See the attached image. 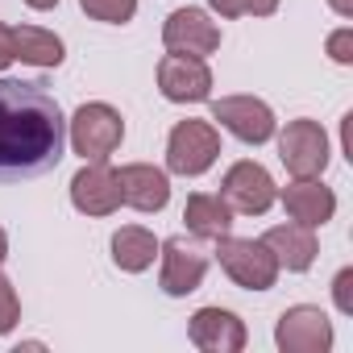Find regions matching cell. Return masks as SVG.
Masks as SVG:
<instances>
[{"label": "cell", "mask_w": 353, "mask_h": 353, "mask_svg": "<svg viewBox=\"0 0 353 353\" xmlns=\"http://www.w3.org/2000/svg\"><path fill=\"white\" fill-rule=\"evenodd\" d=\"M67 121L42 83L0 79V183H21L63 162Z\"/></svg>", "instance_id": "cell-1"}, {"label": "cell", "mask_w": 353, "mask_h": 353, "mask_svg": "<svg viewBox=\"0 0 353 353\" xmlns=\"http://www.w3.org/2000/svg\"><path fill=\"white\" fill-rule=\"evenodd\" d=\"M71 150L83 158V162H108V154L121 145L125 137V117L104 104V100H92V104H79L75 117H71Z\"/></svg>", "instance_id": "cell-2"}, {"label": "cell", "mask_w": 353, "mask_h": 353, "mask_svg": "<svg viewBox=\"0 0 353 353\" xmlns=\"http://www.w3.org/2000/svg\"><path fill=\"white\" fill-rule=\"evenodd\" d=\"M216 262L245 291H270L274 279H279V262H274V254L266 250L262 237L258 241L254 237H233V233L216 237Z\"/></svg>", "instance_id": "cell-3"}, {"label": "cell", "mask_w": 353, "mask_h": 353, "mask_svg": "<svg viewBox=\"0 0 353 353\" xmlns=\"http://www.w3.org/2000/svg\"><path fill=\"white\" fill-rule=\"evenodd\" d=\"M221 158V133L212 121H179L166 137V170L196 179Z\"/></svg>", "instance_id": "cell-4"}, {"label": "cell", "mask_w": 353, "mask_h": 353, "mask_svg": "<svg viewBox=\"0 0 353 353\" xmlns=\"http://www.w3.org/2000/svg\"><path fill=\"white\" fill-rule=\"evenodd\" d=\"M279 158L291 179H320L328 166V133L320 129V121H287V129L279 133Z\"/></svg>", "instance_id": "cell-5"}, {"label": "cell", "mask_w": 353, "mask_h": 353, "mask_svg": "<svg viewBox=\"0 0 353 353\" xmlns=\"http://www.w3.org/2000/svg\"><path fill=\"white\" fill-rule=\"evenodd\" d=\"M221 196H225V204H229L233 212H241V216H262V212H270V208H274L279 188H274L270 170H266L262 162L241 158V162H233V166L225 170Z\"/></svg>", "instance_id": "cell-6"}, {"label": "cell", "mask_w": 353, "mask_h": 353, "mask_svg": "<svg viewBox=\"0 0 353 353\" xmlns=\"http://www.w3.org/2000/svg\"><path fill=\"white\" fill-rule=\"evenodd\" d=\"M274 341L283 353H328L332 349V320L312 303H295L279 316Z\"/></svg>", "instance_id": "cell-7"}, {"label": "cell", "mask_w": 353, "mask_h": 353, "mask_svg": "<svg viewBox=\"0 0 353 353\" xmlns=\"http://www.w3.org/2000/svg\"><path fill=\"white\" fill-rule=\"evenodd\" d=\"M212 121H221L245 145L270 141L274 137V125H279L274 112H270V104L258 100V96H221V100H212Z\"/></svg>", "instance_id": "cell-8"}, {"label": "cell", "mask_w": 353, "mask_h": 353, "mask_svg": "<svg viewBox=\"0 0 353 353\" xmlns=\"http://www.w3.org/2000/svg\"><path fill=\"white\" fill-rule=\"evenodd\" d=\"M162 42H166L170 54L208 59V54L221 50V26L204 9H174L162 26Z\"/></svg>", "instance_id": "cell-9"}, {"label": "cell", "mask_w": 353, "mask_h": 353, "mask_svg": "<svg viewBox=\"0 0 353 353\" xmlns=\"http://www.w3.org/2000/svg\"><path fill=\"white\" fill-rule=\"evenodd\" d=\"M158 254H162V274H158V283H162L166 295L183 299V295H192V291L204 283V274H208V254H204L196 241L170 237V241L158 245Z\"/></svg>", "instance_id": "cell-10"}, {"label": "cell", "mask_w": 353, "mask_h": 353, "mask_svg": "<svg viewBox=\"0 0 353 353\" xmlns=\"http://www.w3.org/2000/svg\"><path fill=\"white\" fill-rule=\"evenodd\" d=\"M158 92L170 104H200L212 96V71L204 59L192 54H166L158 63Z\"/></svg>", "instance_id": "cell-11"}, {"label": "cell", "mask_w": 353, "mask_h": 353, "mask_svg": "<svg viewBox=\"0 0 353 353\" xmlns=\"http://www.w3.org/2000/svg\"><path fill=\"white\" fill-rule=\"evenodd\" d=\"M71 204L83 216H112L121 208V183L108 162H83L71 179Z\"/></svg>", "instance_id": "cell-12"}, {"label": "cell", "mask_w": 353, "mask_h": 353, "mask_svg": "<svg viewBox=\"0 0 353 353\" xmlns=\"http://www.w3.org/2000/svg\"><path fill=\"white\" fill-rule=\"evenodd\" d=\"M117 183H121V204L137 208V212H162L170 200V179L166 170L150 166V162H129L117 170Z\"/></svg>", "instance_id": "cell-13"}, {"label": "cell", "mask_w": 353, "mask_h": 353, "mask_svg": "<svg viewBox=\"0 0 353 353\" xmlns=\"http://www.w3.org/2000/svg\"><path fill=\"white\" fill-rule=\"evenodd\" d=\"M188 336L204 353H241L245 349V324H241V316H233L225 307H200L188 324Z\"/></svg>", "instance_id": "cell-14"}, {"label": "cell", "mask_w": 353, "mask_h": 353, "mask_svg": "<svg viewBox=\"0 0 353 353\" xmlns=\"http://www.w3.org/2000/svg\"><path fill=\"white\" fill-rule=\"evenodd\" d=\"M279 200H283L287 216H291L295 225H307V229L328 225L332 212H336V196H332V188H324L320 179H295V183H287V188L279 192Z\"/></svg>", "instance_id": "cell-15"}, {"label": "cell", "mask_w": 353, "mask_h": 353, "mask_svg": "<svg viewBox=\"0 0 353 353\" xmlns=\"http://www.w3.org/2000/svg\"><path fill=\"white\" fill-rule=\"evenodd\" d=\"M266 250L274 254V262H279V270H291V274H303L312 262H316V229H307V225H274L266 237Z\"/></svg>", "instance_id": "cell-16"}, {"label": "cell", "mask_w": 353, "mask_h": 353, "mask_svg": "<svg viewBox=\"0 0 353 353\" xmlns=\"http://www.w3.org/2000/svg\"><path fill=\"white\" fill-rule=\"evenodd\" d=\"M183 221H188V229H192L196 237L216 241V237H225V233L233 229V208L225 204V196L196 192V196L188 200V208H183Z\"/></svg>", "instance_id": "cell-17"}, {"label": "cell", "mask_w": 353, "mask_h": 353, "mask_svg": "<svg viewBox=\"0 0 353 353\" xmlns=\"http://www.w3.org/2000/svg\"><path fill=\"white\" fill-rule=\"evenodd\" d=\"M154 258H158V241H154L150 229H141V225H125V229L112 233V262H117L125 274H141V270H150Z\"/></svg>", "instance_id": "cell-18"}, {"label": "cell", "mask_w": 353, "mask_h": 353, "mask_svg": "<svg viewBox=\"0 0 353 353\" xmlns=\"http://www.w3.org/2000/svg\"><path fill=\"white\" fill-rule=\"evenodd\" d=\"M13 54L30 67H59L67 59L63 38L42 26H13Z\"/></svg>", "instance_id": "cell-19"}, {"label": "cell", "mask_w": 353, "mask_h": 353, "mask_svg": "<svg viewBox=\"0 0 353 353\" xmlns=\"http://www.w3.org/2000/svg\"><path fill=\"white\" fill-rule=\"evenodd\" d=\"M79 5L92 21H104V26H125L137 13V0H79Z\"/></svg>", "instance_id": "cell-20"}, {"label": "cell", "mask_w": 353, "mask_h": 353, "mask_svg": "<svg viewBox=\"0 0 353 353\" xmlns=\"http://www.w3.org/2000/svg\"><path fill=\"white\" fill-rule=\"evenodd\" d=\"M212 5V13H221V17H270L274 9H279V0H208Z\"/></svg>", "instance_id": "cell-21"}, {"label": "cell", "mask_w": 353, "mask_h": 353, "mask_svg": "<svg viewBox=\"0 0 353 353\" xmlns=\"http://www.w3.org/2000/svg\"><path fill=\"white\" fill-rule=\"evenodd\" d=\"M17 320H21V299H17V287L0 274V336L5 332H13L17 328Z\"/></svg>", "instance_id": "cell-22"}, {"label": "cell", "mask_w": 353, "mask_h": 353, "mask_svg": "<svg viewBox=\"0 0 353 353\" xmlns=\"http://www.w3.org/2000/svg\"><path fill=\"white\" fill-rule=\"evenodd\" d=\"M328 59L332 63H341V67H349L353 63V30L345 26V30H336L332 38H328Z\"/></svg>", "instance_id": "cell-23"}, {"label": "cell", "mask_w": 353, "mask_h": 353, "mask_svg": "<svg viewBox=\"0 0 353 353\" xmlns=\"http://www.w3.org/2000/svg\"><path fill=\"white\" fill-rule=\"evenodd\" d=\"M332 299H336V307H341L345 316L353 312V270H349V266L332 279Z\"/></svg>", "instance_id": "cell-24"}, {"label": "cell", "mask_w": 353, "mask_h": 353, "mask_svg": "<svg viewBox=\"0 0 353 353\" xmlns=\"http://www.w3.org/2000/svg\"><path fill=\"white\" fill-rule=\"evenodd\" d=\"M13 59H17V54H13V26L0 21V71H5Z\"/></svg>", "instance_id": "cell-25"}, {"label": "cell", "mask_w": 353, "mask_h": 353, "mask_svg": "<svg viewBox=\"0 0 353 353\" xmlns=\"http://www.w3.org/2000/svg\"><path fill=\"white\" fill-rule=\"evenodd\" d=\"M336 17H353V0H328Z\"/></svg>", "instance_id": "cell-26"}, {"label": "cell", "mask_w": 353, "mask_h": 353, "mask_svg": "<svg viewBox=\"0 0 353 353\" xmlns=\"http://www.w3.org/2000/svg\"><path fill=\"white\" fill-rule=\"evenodd\" d=\"M26 5H30V9H38V13H46V9H54V5H59V0H26Z\"/></svg>", "instance_id": "cell-27"}, {"label": "cell", "mask_w": 353, "mask_h": 353, "mask_svg": "<svg viewBox=\"0 0 353 353\" xmlns=\"http://www.w3.org/2000/svg\"><path fill=\"white\" fill-rule=\"evenodd\" d=\"M5 258H9V233L0 229V266H5Z\"/></svg>", "instance_id": "cell-28"}]
</instances>
